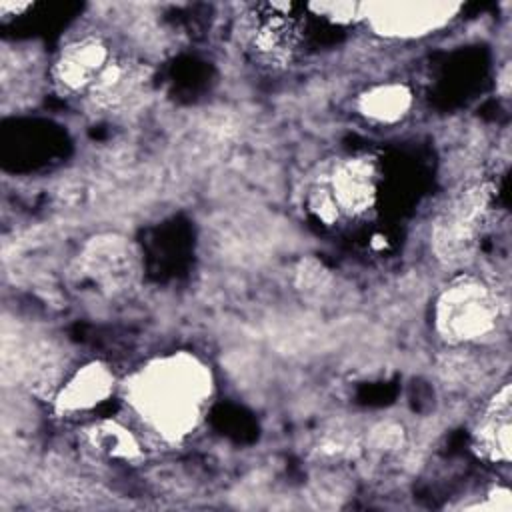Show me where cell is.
Masks as SVG:
<instances>
[{
    "instance_id": "obj_1",
    "label": "cell",
    "mask_w": 512,
    "mask_h": 512,
    "mask_svg": "<svg viewBox=\"0 0 512 512\" xmlns=\"http://www.w3.org/2000/svg\"><path fill=\"white\" fill-rule=\"evenodd\" d=\"M210 394L208 366L188 352L154 358L126 382L132 408L168 442H178L196 430Z\"/></svg>"
},
{
    "instance_id": "obj_2",
    "label": "cell",
    "mask_w": 512,
    "mask_h": 512,
    "mask_svg": "<svg viewBox=\"0 0 512 512\" xmlns=\"http://www.w3.org/2000/svg\"><path fill=\"white\" fill-rule=\"evenodd\" d=\"M500 320V306L492 288L474 276L454 278L438 296L434 324L452 342H476L490 336Z\"/></svg>"
},
{
    "instance_id": "obj_3",
    "label": "cell",
    "mask_w": 512,
    "mask_h": 512,
    "mask_svg": "<svg viewBox=\"0 0 512 512\" xmlns=\"http://www.w3.org/2000/svg\"><path fill=\"white\" fill-rule=\"evenodd\" d=\"M490 190L484 184L466 186L458 192L432 226L434 254L446 264H462L478 244Z\"/></svg>"
},
{
    "instance_id": "obj_4",
    "label": "cell",
    "mask_w": 512,
    "mask_h": 512,
    "mask_svg": "<svg viewBox=\"0 0 512 512\" xmlns=\"http://www.w3.org/2000/svg\"><path fill=\"white\" fill-rule=\"evenodd\" d=\"M458 8L452 2H378L364 4V18L378 34L414 38L442 28Z\"/></svg>"
},
{
    "instance_id": "obj_5",
    "label": "cell",
    "mask_w": 512,
    "mask_h": 512,
    "mask_svg": "<svg viewBox=\"0 0 512 512\" xmlns=\"http://www.w3.org/2000/svg\"><path fill=\"white\" fill-rule=\"evenodd\" d=\"M296 8L294 4L278 2L254 6L248 40L258 60L280 64L290 58L300 32V14H296Z\"/></svg>"
},
{
    "instance_id": "obj_6",
    "label": "cell",
    "mask_w": 512,
    "mask_h": 512,
    "mask_svg": "<svg viewBox=\"0 0 512 512\" xmlns=\"http://www.w3.org/2000/svg\"><path fill=\"white\" fill-rule=\"evenodd\" d=\"M150 68L128 56H112L96 82L86 92L92 106L104 112H120L148 92Z\"/></svg>"
},
{
    "instance_id": "obj_7",
    "label": "cell",
    "mask_w": 512,
    "mask_h": 512,
    "mask_svg": "<svg viewBox=\"0 0 512 512\" xmlns=\"http://www.w3.org/2000/svg\"><path fill=\"white\" fill-rule=\"evenodd\" d=\"M112 56L102 38H76L60 50L54 62V78L68 92H88Z\"/></svg>"
},
{
    "instance_id": "obj_8",
    "label": "cell",
    "mask_w": 512,
    "mask_h": 512,
    "mask_svg": "<svg viewBox=\"0 0 512 512\" xmlns=\"http://www.w3.org/2000/svg\"><path fill=\"white\" fill-rule=\"evenodd\" d=\"M328 194L338 212L362 214L376 200V166L368 156L348 158L336 164L330 176Z\"/></svg>"
},
{
    "instance_id": "obj_9",
    "label": "cell",
    "mask_w": 512,
    "mask_h": 512,
    "mask_svg": "<svg viewBox=\"0 0 512 512\" xmlns=\"http://www.w3.org/2000/svg\"><path fill=\"white\" fill-rule=\"evenodd\" d=\"M510 414V384H504L492 396L472 432V446L480 458L488 462L510 460Z\"/></svg>"
},
{
    "instance_id": "obj_10",
    "label": "cell",
    "mask_w": 512,
    "mask_h": 512,
    "mask_svg": "<svg viewBox=\"0 0 512 512\" xmlns=\"http://www.w3.org/2000/svg\"><path fill=\"white\" fill-rule=\"evenodd\" d=\"M114 390V374L102 362H88L78 368L58 390L54 406L60 414L92 410Z\"/></svg>"
},
{
    "instance_id": "obj_11",
    "label": "cell",
    "mask_w": 512,
    "mask_h": 512,
    "mask_svg": "<svg viewBox=\"0 0 512 512\" xmlns=\"http://www.w3.org/2000/svg\"><path fill=\"white\" fill-rule=\"evenodd\" d=\"M412 106V92L406 84L400 82H386L368 88L366 92L360 94L358 98V110L382 124H392L398 122L408 114Z\"/></svg>"
},
{
    "instance_id": "obj_12",
    "label": "cell",
    "mask_w": 512,
    "mask_h": 512,
    "mask_svg": "<svg viewBox=\"0 0 512 512\" xmlns=\"http://www.w3.org/2000/svg\"><path fill=\"white\" fill-rule=\"evenodd\" d=\"M88 440L98 454L116 460H134L142 454L136 436L114 420H100L88 430Z\"/></svg>"
},
{
    "instance_id": "obj_13",
    "label": "cell",
    "mask_w": 512,
    "mask_h": 512,
    "mask_svg": "<svg viewBox=\"0 0 512 512\" xmlns=\"http://www.w3.org/2000/svg\"><path fill=\"white\" fill-rule=\"evenodd\" d=\"M312 10L330 16L336 22H352L356 18H364V4H350V2H328V4H312Z\"/></svg>"
},
{
    "instance_id": "obj_14",
    "label": "cell",
    "mask_w": 512,
    "mask_h": 512,
    "mask_svg": "<svg viewBox=\"0 0 512 512\" xmlns=\"http://www.w3.org/2000/svg\"><path fill=\"white\" fill-rule=\"evenodd\" d=\"M400 436H402V430L396 424H380L378 428H374L372 442L380 450H392L400 444Z\"/></svg>"
}]
</instances>
